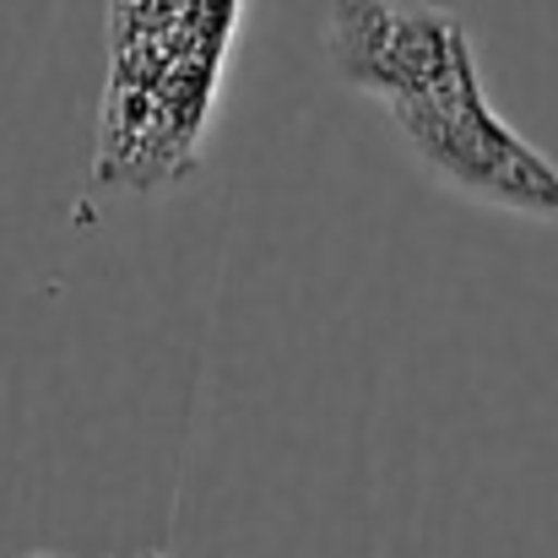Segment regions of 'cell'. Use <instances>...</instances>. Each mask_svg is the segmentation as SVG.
Returning <instances> with one entry per match:
<instances>
[{"label":"cell","mask_w":558,"mask_h":558,"mask_svg":"<svg viewBox=\"0 0 558 558\" xmlns=\"http://www.w3.org/2000/svg\"><path fill=\"white\" fill-rule=\"evenodd\" d=\"M385 109L445 185L526 217H558V169L510 120L494 114L466 33L439 60H428Z\"/></svg>","instance_id":"obj_1"},{"label":"cell","mask_w":558,"mask_h":558,"mask_svg":"<svg viewBox=\"0 0 558 558\" xmlns=\"http://www.w3.org/2000/svg\"><path fill=\"white\" fill-rule=\"evenodd\" d=\"M38 558H54V554H38Z\"/></svg>","instance_id":"obj_2"}]
</instances>
